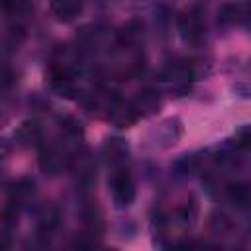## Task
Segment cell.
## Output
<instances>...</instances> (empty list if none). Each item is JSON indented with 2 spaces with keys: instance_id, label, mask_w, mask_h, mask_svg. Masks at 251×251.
<instances>
[{
  "instance_id": "obj_1",
  "label": "cell",
  "mask_w": 251,
  "mask_h": 251,
  "mask_svg": "<svg viewBox=\"0 0 251 251\" xmlns=\"http://www.w3.org/2000/svg\"><path fill=\"white\" fill-rule=\"evenodd\" d=\"M180 37L188 43H198L204 35V18L198 8H190L178 16Z\"/></svg>"
},
{
  "instance_id": "obj_2",
  "label": "cell",
  "mask_w": 251,
  "mask_h": 251,
  "mask_svg": "<svg viewBox=\"0 0 251 251\" xmlns=\"http://www.w3.org/2000/svg\"><path fill=\"white\" fill-rule=\"evenodd\" d=\"M110 188H112L114 198L124 206H127L135 198V184H133L129 173L124 167L122 169H114V173L110 176Z\"/></svg>"
},
{
  "instance_id": "obj_3",
  "label": "cell",
  "mask_w": 251,
  "mask_h": 251,
  "mask_svg": "<svg viewBox=\"0 0 251 251\" xmlns=\"http://www.w3.org/2000/svg\"><path fill=\"white\" fill-rule=\"evenodd\" d=\"M49 82L51 86L61 94V96H67L71 98L75 92H76V86H75V73L65 67V65H53L49 69Z\"/></svg>"
},
{
  "instance_id": "obj_4",
  "label": "cell",
  "mask_w": 251,
  "mask_h": 251,
  "mask_svg": "<svg viewBox=\"0 0 251 251\" xmlns=\"http://www.w3.org/2000/svg\"><path fill=\"white\" fill-rule=\"evenodd\" d=\"M108 118L118 127H129L131 124H135L139 114L135 112V108L131 104H126L122 100H112L110 108H108Z\"/></svg>"
},
{
  "instance_id": "obj_5",
  "label": "cell",
  "mask_w": 251,
  "mask_h": 251,
  "mask_svg": "<svg viewBox=\"0 0 251 251\" xmlns=\"http://www.w3.org/2000/svg\"><path fill=\"white\" fill-rule=\"evenodd\" d=\"M167 80L173 82L175 88L178 90H184L188 86V82L192 80V67L186 63V61H180V63H173L167 73H165Z\"/></svg>"
},
{
  "instance_id": "obj_6",
  "label": "cell",
  "mask_w": 251,
  "mask_h": 251,
  "mask_svg": "<svg viewBox=\"0 0 251 251\" xmlns=\"http://www.w3.org/2000/svg\"><path fill=\"white\" fill-rule=\"evenodd\" d=\"M104 155L108 165H112L114 169H122L127 159V147L122 139H108V143L104 145Z\"/></svg>"
},
{
  "instance_id": "obj_7",
  "label": "cell",
  "mask_w": 251,
  "mask_h": 251,
  "mask_svg": "<svg viewBox=\"0 0 251 251\" xmlns=\"http://www.w3.org/2000/svg\"><path fill=\"white\" fill-rule=\"evenodd\" d=\"M51 12L59 20L71 22L82 12V0H51Z\"/></svg>"
},
{
  "instance_id": "obj_8",
  "label": "cell",
  "mask_w": 251,
  "mask_h": 251,
  "mask_svg": "<svg viewBox=\"0 0 251 251\" xmlns=\"http://www.w3.org/2000/svg\"><path fill=\"white\" fill-rule=\"evenodd\" d=\"M159 104H161L159 92H155L153 88H145V90L137 92V96L131 102V106L135 108L137 114H153L159 108Z\"/></svg>"
},
{
  "instance_id": "obj_9",
  "label": "cell",
  "mask_w": 251,
  "mask_h": 251,
  "mask_svg": "<svg viewBox=\"0 0 251 251\" xmlns=\"http://www.w3.org/2000/svg\"><path fill=\"white\" fill-rule=\"evenodd\" d=\"M61 157H59V153L55 151V147H51V145H43L41 149H39V167L45 171V173H49V175H57V171L61 169Z\"/></svg>"
},
{
  "instance_id": "obj_10",
  "label": "cell",
  "mask_w": 251,
  "mask_h": 251,
  "mask_svg": "<svg viewBox=\"0 0 251 251\" xmlns=\"http://www.w3.org/2000/svg\"><path fill=\"white\" fill-rule=\"evenodd\" d=\"M227 196L231 202H235L237 206L245 208V206H251V184H245V182H237V184H231L227 188Z\"/></svg>"
},
{
  "instance_id": "obj_11",
  "label": "cell",
  "mask_w": 251,
  "mask_h": 251,
  "mask_svg": "<svg viewBox=\"0 0 251 251\" xmlns=\"http://www.w3.org/2000/svg\"><path fill=\"white\" fill-rule=\"evenodd\" d=\"M239 12H241V6H237V4H224L218 10V24L229 25V24L239 22Z\"/></svg>"
},
{
  "instance_id": "obj_12",
  "label": "cell",
  "mask_w": 251,
  "mask_h": 251,
  "mask_svg": "<svg viewBox=\"0 0 251 251\" xmlns=\"http://www.w3.org/2000/svg\"><path fill=\"white\" fill-rule=\"evenodd\" d=\"M2 8L10 16H25L31 10L29 0H2Z\"/></svg>"
},
{
  "instance_id": "obj_13",
  "label": "cell",
  "mask_w": 251,
  "mask_h": 251,
  "mask_svg": "<svg viewBox=\"0 0 251 251\" xmlns=\"http://www.w3.org/2000/svg\"><path fill=\"white\" fill-rule=\"evenodd\" d=\"M84 224H86V229H88V235H100L102 229H104V222H102V214L98 210H90L84 214Z\"/></svg>"
},
{
  "instance_id": "obj_14",
  "label": "cell",
  "mask_w": 251,
  "mask_h": 251,
  "mask_svg": "<svg viewBox=\"0 0 251 251\" xmlns=\"http://www.w3.org/2000/svg\"><path fill=\"white\" fill-rule=\"evenodd\" d=\"M18 135H20L25 143H29V141H39V139H41V129H39V126H37L35 122H24V124L20 126V129H18Z\"/></svg>"
},
{
  "instance_id": "obj_15",
  "label": "cell",
  "mask_w": 251,
  "mask_h": 251,
  "mask_svg": "<svg viewBox=\"0 0 251 251\" xmlns=\"http://www.w3.org/2000/svg\"><path fill=\"white\" fill-rule=\"evenodd\" d=\"M31 194H33V182L31 180H20L12 188V202H22Z\"/></svg>"
},
{
  "instance_id": "obj_16",
  "label": "cell",
  "mask_w": 251,
  "mask_h": 251,
  "mask_svg": "<svg viewBox=\"0 0 251 251\" xmlns=\"http://www.w3.org/2000/svg\"><path fill=\"white\" fill-rule=\"evenodd\" d=\"M57 224H59V212L55 208H49L41 216V222H39V226H41L43 231H51L53 227H57Z\"/></svg>"
},
{
  "instance_id": "obj_17",
  "label": "cell",
  "mask_w": 251,
  "mask_h": 251,
  "mask_svg": "<svg viewBox=\"0 0 251 251\" xmlns=\"http://www.w3.org/2000/svg\"><path fill=\"white\" fill-rule=\"evenodd\" d=\"M237 145H239L241 149L251 151V126L243 127V129L237 133Z\"/></svg>"
},
{
  "instance_id": "obj_18",
  "label": "cell",
  "mask_w": 251,
  "mask_h": 251,
  "mask_svg": "<svg viewBox=\"0 0 251 251\" xmlns=\"http://www.w3.org/2000/svg\"><path fill=\"white\" fill-rule=\"evenodd\" d=\"M239 24H243L245 27L251 29V6H241V12H239Z\"/></svg>"
}]
</instances>
